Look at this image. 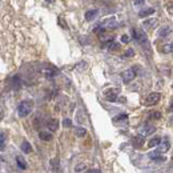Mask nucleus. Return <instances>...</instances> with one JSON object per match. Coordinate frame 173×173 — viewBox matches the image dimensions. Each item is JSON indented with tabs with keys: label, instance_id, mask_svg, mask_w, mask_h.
Instances as JSON below:
<instances>
[{
	"label": "nucleus",
	"instance_id": "1",
	"mask_svg": "<svg viewBox=\"0 0 173 173\" xmlns=\"http://www.w3.org/2000/svg\"><path fill=\"white\" fill-rule=\"evenodd\" d=\"M32 109H33V101L32 100H24L18 107V115L20 117H26L31 113Z\"/></svg>",
	"mask_w": 173,
	"mask_h": 173
},
{
	"label": "nucleus",
	"instance_id": "2",
	"mask_svg": "<svg viewBox=\"0 0 173 173\" xmlns=\"http://www.w3.org/2000/svg\"><path fill=\"white\" fill-rule=\"evenodd\" d=\"M119 92H120L119 88H111V89L104 92V96H105V99L109 103H115L116 99H117V96H119Z\"/></svg>",
	"mask_w": 173,
	"mask_h": 173
},
{
	"label": "nucleus",
	"instance_id": "3",
	"mask_svg": "<svg viewBox=\"0 0 173 173\" xmlns=\"http://www.w3.org/2000/svg\"><path fill=\"white\" fill-rule=\"evenodd\" d=\"M153 132H155V127L149 125V124H143V125L139 128V135H141L143 137H145L148 135H152Z\"/></svg>",
	"mask_w": 173,
	"mask_h": 173
},
{
	"label": "nucleus",
	"instance_id": "4",
	"mask_svg": "<svg viewBox=\"0 0 173 173\" xmlns=\"http://www.w3.org/2000/svg\"><path fill=\"white\" fill-rule=\"evenodd\" d=\"M123 81L125 83V84H128V83H131L132 80H135V77H136V72L133 71V69H127V71H124L123 72Z\"/></svg>",
	"mask_w": 173,
	"mask_h": 173
},
{
	"label": "nucleus",
	"instance_id": "5",
	"mask_svg": "<svg viewBox=\"0 0 173 173\" xmlns=\"http://www.w3.org/2000/svg\"><path fill=\"white\" fill-rule=\"evenodd\" d=\"M160 99H161L160 93H157V92H152V93H149L147 97V104L148 105H155V104H157L160 101Z\"/></svg>",
	"mask_w": 173,
	"mask_h": 173
},
{
	"label": "nucleus",
	"instance_id": "6",
	"mask_svg": "<svg viewBox=\"0 0 173 173\" xmlns=\"http://www.w3.org/2000/svg\"><path fill=\"white\" fill-rule=\"evenodd\" d=\"M103 27L104 28H108V29H116V28H117V22H116L115 18L107 19L105 22L103 23Z\"/></svg>",
	"mask_w": 173,
	"mask_h": 173
},
{
	"label": "nucleus",
	"instance_id": "7",
	"mask_svg": "<svg viewBox=\"0 0 173 173\" xmlns=\"http://www.w3.org/2000/svg\"><path fill=\"white\" fill-rule=\"evenodd\" d=\"M132 32H133V36H135V39L137 40L139 43H141V44H143L144 41L147 43V35L144 33L143 31H139V29H133Z\"/></svg>",
	"mask_w": 173,
	"mask_h": 173
},
{
	"label": "nucleus",
	"instance_id": "8",
	"mask_svg": "<svg viewBox=\"0 0 173 173\" xmlns=\"http://www.w3.org/2000/svg\"><path fill=\"white\" fill-rule=\"evenodd\" d=\"M132 143H133V147L140 148V147L144 145V143H145V139H144L141 135H137V136H135V137L132 139Z\"/></svg>",
	"mask_w": 173,
	"mask_h": 173
},
{
	"label": "nucleus",
	"instance_id": "9",
	"mask_svg": "<svg viewBox=\"0 0 173 173\" xmlns=\"http://www.w3.org/2000/svg\"><path fill=\"white\" fill-rule=\"evenodd\" d=\"M169 148H171V143H169V140H167V139L161 140V143H160V145H159V151L163 153V152L169 151Z\"/></svg>",
	"mask_w": 173,
	"mask_h": 173
},
{
	"label": "nucleus",
	"instance_id": "10",
	"mask_svg": "<svg viewBox=\"0 0 173 173\" xmlns=\"http://www.w3.org/2000/svg\"><path fill=\"white\" fill-rule=\"evenodd\" d=\"M160 153H161V152H160V151L157 149V151L151 152V153L148 155V156H149V159H152V160H156V161H163V160H164V157H163V156L160 155Z\"/></svg>",
	"mask_w": 173,
	"mask_h": 173
},
{
	"label": "nucleus",
	"instance_id": "11",
	"mask_svg": "<svg viewBox=\"0 0 173 173\" xmlns=\"http://www.w3.org/2000/svg\"><path fill=\"white\" fill-rule=\"evenodd\" d=\"M16 164H18V167L20 169H23V171L27 169V163H26L23 156H16Z\"/></svg>",
	"mask_w": 173,
	"mask_h": 173
},
{
	"label": "nucleus",
	"instance_id": "12",
	"mask_svg": "<svg viewBox=\"0 0 173 173\" xmlns=\"http://www.w3.org/2000/svg\"><path fill=\"white\" fill-rule=\"evenodd\" d=\"M153 14H155V8H145V10L139 12V16L140 18H148V16H151Z\"/></svg>",
	"mask_w": 173,
	"mask_h": 173
},
{
	"label": "nucleus",
	"instance_id": "13",
	"mask_svg": "<svg viewBox=\"0 0 173 173\" xmlns=\"http://www.w3.org/2000/svg\"><path fill=\"white\" fill-rule=\"evenodd\" d=\"M47 125H48V129L52 131V132H55V131H57V128H59V121L56 119H52V120L48 121Z\"/></svg>",
	"mask_w": 173,
	"mask_h": 173
},
{
	"label": "nucleus",
	"instance_id": "14",
	"mask_svg": "<svg viewBox=\"0 0 173 173\" xmlns=\"http://www.w3.org/2000/svg\"><path fill=\"white\" fill-rule=\"evenodd\" d=\"M99 14V10H91V11H87L85 12V19L88 22H91V20H93L96 16Z\"/></svg>",
	"mask_w": 173,
	"mask_h": 173
},
{
	"label": "nucleus",
	"instance_id": "15",
	"mask_svg": "<svg viewBox=\"0 0 173 173\" xmlns=\"http://www.w3.org/2000/svg\"><path fill=\"white\" fill-rule=\"evenodd\" d=\"M171 33V27H161L159 29V36L160 37H165Z\"/></svg>",
	"mask_w": 173,
	"mask_h": 173
},
{
	"label": "nucleus",
	"instance_id": "16",
	"mask_svg": "<svg viewBox=\"0 0 173 173\" xmlns=\"http://www.w3.org/2000/svg\"><path fill=\"white\" fill-rule=\"evenodd\" d=\"M39 137L41 139V140H44V141H51L53 136H52L49 132H40V133H39Z\"/></svg>",
	"mask_w": 173,
	"mask_h": 173
},
{
	"label": "nucleus",
	"instance_id": "17",
	"mask_svg": "<svg viewBox=\"0 0 173 173\" xmlns=\"http://www.w3.org/2000/svg\"><path fill=\"white\" fill-rule=\"evenodd\" d=\"M75 135L77 136V137H85V136H87V129H85V128L79 127V128H76V129H75Z\"/></svg>",
	"mask_w": 173,
	"mask_h": 173
},
{
	"label": "nucleus",
	"instance_id": "18",
	"mask_svg": "<svg viewBox=\"0 0 173 173\" xmlns=\"http://www.w3.org/2000/svg\"><path fill=\"white\" fill-rule=\"evenodd\" d=\"M22 151L24 152V153H31L32 152V147H31V144L28 143V141H23V144H22Z\"/></svg>",
	"mask_w": 173,
	"mask_h": 173
},
{
	"label": "nucleus",
	"instance_id": "19",
	"mask_svg": "<svg viewBox=\"0 0 173 173\" xmlns=\"http://www.w3.org/2000/svg\"><path fill=\"white\" fill-rule=\"evenodd\" d=\"M160 117H161V113L157 111H151L149 113H148V119L149 120H159Z\"/></svg>",
	"mask_w": 173,
	"mask_h": 173
},
{
	"label": "nucleus",
	"instance_id": "20",
	"mask_svg": "<svg viewBox=\"0 0 173 173\" xmlns=\"http://www.w3.org/2000/svg\"><path fill=\"white\" fill-rule=\"evenodd\" d=\"M160 143H161V139H160V137H153L149 143H148V147H149V148H153V147H156V145H160Z\"/></svg>",
	"mask_w": 173,
	"mask_h": 173
},
{
	"label": "nucleus",
	"instance_id": "21",
	"mask_svg": "<svg viewBox=\"0 0 173 173\" xmlns=\"http://www.w3.org/2000/svg\"><path fill=\"white\" fill-rule=\"evenodd\" d=\"M172 51H173V43H169V44H167V45L163 47V52H164V53H171Z\"/></svg>",
	"mask_w": 173,
	"mask_h": 173
},
{
	"label": "nucleus",
	"instance_id": "22",
	"mask_svg": "<svg viewBox=\"0 0 173 173\" xmlns=\"http://www.w3.org/2000/svg\"><path fill=\"white\" fill-rule=\"evenodd\" d=\"M156 22H157V20H156V19H149V20H145L143 26L145 27V28H151L152 26H153V24H156Z\"/></svg>",
	"mask_w": 173,
	"mask_h": 173
},
{
	"label": "nucleus",
	"instance_id": "23",
	"mask_svg": "<svg viewBox=\"0 0 173 173\" xmlns=\"http://www.w3.org/2000/svg\"><path fill=\"white\" fill-rule=\"evenodd\" d=\"M0 143H2V149H3L4 145H6V133L4 132L0 133Z\"/></svg>",
	"mask_w": 173,
	"mask_h": 173
},
{
	"label": "nucleus",
	"instance_id": "24",
	"mask_svg": "<svg viewBox=\"0 0 173 173\" xmlns=\"http://www.w3.org/2000/svg\"><path fill=\"white\" fill-rule=\"evenodd\" d=\"M109 49H113V51H119L120 49V44L119 43H111V45H109Z\"/></svg>",
	"mask_w": 173,
	"mask_h": 173
},
{
	"label": "nucleus",
	"instance_id": "25",
	"mask_svg": "<svg viewBox=\"0 0 173 173\" xmlns=\"http://www.w3.org/2000/svg\"><path fill=\"white\" fill-rule=\"evenodd\" d=\"M124 56H125V57H132V56H135V49H127V52L125 53H124Z\"/></svg>",
	"mask_w": 173,
	"mask_h": 173
},
{
	"label": "nucleus",
	"instance_id": "26",
	"mask_svg": "<svg viewBox=\"0 0 173 173\" xmlns=\"http://www.w3.org/2000/svg\"><path fill=\"white\" fill-rule=\"evenodd\" d=\"M75 171H76V172H83V171H85V165H84V164H79V165H76Z\"/></svg>",
	"mask_w": 173,
	"mask_h": 173
},
{
	"label": "nucleus",
	"instance_id": "27",
	"mask_svg": "<svg viewBox=\"0 0 173 173\" xmlns=\"http://www.w3.org/2000/svg\"><path fill=\"white\" fill-rule=\"evenodd\" d=\"M120 40H121V43H124V44H128V43H129V37H128V35H121Z\"/></svg>",
	"mask_w": 173,
	"mask_h": 173
},
{
	"label": "nucleus",
	"instance_id": "28",
	"mask_svg": "<svg viewBox=\"0 0 173 173\" xmlns=\"http://www.w3.org/2000/svg\"><path fill=\"white\" fill-rule=\"evenodd\" d=\"M63 125L65 127V128H69V127L72 125V121H71L69 119H65V120H64V121H63Z\"/></svg>",
	"mask_w": 173,
	"mask_h": 173
},
{
	"label": "nucleus",
	"instance_id": "29",
	"mask_svg": "<svg viewBox=\"0 0 173 173\" xmlns=\"http://www.w3.org/2000/svg\"><path fill=\"white\" fill-rule=\"evenodd\" d=\"M123 119H127V115H120V116H117V117H115V119H113V121L117 123L119 120H123Z\"/></svg>",
	"mask_w": 173,
	"mask_h": 173
},
{
	"label": "nucleus",
	"instance_id": "30",
	"mask_svg": "<svg viewBox=\"0 0 173 173\" xmlns=\"http://www.w3.org/2000/svg\"><path fill=\"white\" fill-rule=\"evenodd\" d=\"M59 24H61V26L67 29V24H65V22H64V19H63V18H59Z\"/></svg>",
	"mask_w": 173,
	"mask_h": 173
},
{
	"label": "nucleus",
	"instance_id": "31",
	"mask_svg": "<svg viewBox=\"0 0 173 173\" xmlns=\"http://www.w3.org/2000/svg\"><path fill=\"white\" fill-rule=\"evenodd\" d=\"M135 6H141V4H144V2H141V0H136V2H133Z\"/></svg>",
	"mask_w": 173,
	"mask_h": 173
},
{
	"label": "nucleus",
	"instance_id": "32",
	"mask_svg": "<svg viewBox=\"0 0 173 173\" xmlns=\"http://www.w3.org/2000/svg\"><path fill=\"white\" fill-rule=\"evenodd\" d=\"M88 173H101L100 171H97V169H92L91 172H88Z\"/></svg>",
	"mask_w": 173,
	"mask_h": 173
}]
</instances>
